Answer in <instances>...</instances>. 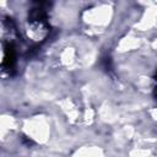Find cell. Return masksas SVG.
I'll return each mask as SVG.
<instances>
[{
	"label": "cell",
	"mask_w": 157,
	"mask_h": 157,
	"mask_svg": "<svg viewBox=\"0 0 157 157\" xmlns=\"http://www.w3.org/2000/svg\"><path fill=\"white\" fill-rule=\"evenodd\" d=\"M155 97H156V98H157V87H156V88H155Z\"/></svg>",
	"instance_id": "obj_2"
},
{
	"label": "cell",
	"mask_w": 157,
	"mask_h": 157,
	"mask_svg": "<svg viewBox=\"0 0 157 157\" xmlns=\"http://www.w3.org/2000/svg\"><path fill=\"white\" fill-rule=\"evenodd\" d=\"M16 64V50L12 43L6 42L4 43V60H2V67L4 70H12Z\"/></svg>",
	"instance_id": "obj_1"
},
{
	"label": "cell",
	"mask_w": 157,
	"mask_h": 157,
	"mask_svg": "<svg viewBox=\"0 0 157 157\" xmlns=\"http://www.w3.org/2000/svg\"><path fill=\"white\" fill-rule=\"evenodd\" d=\"M155 80L157 81V71H156V74H155Z\"/></svg>",
	"instance_id": "obj_3"
}]
</instances>
